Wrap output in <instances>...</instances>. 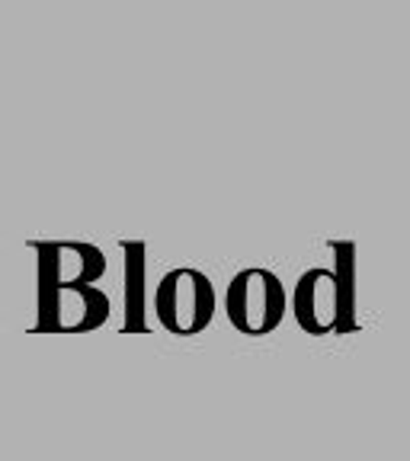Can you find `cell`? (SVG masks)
<instances>
[{
	"label": "cell",
	"instance_id": "cell-1",
	"mask_svg": "<svg viewBox=\"0 0 410 461\" xmlns=\"http://www.w3.org/2000/svg\"><path fill=\"white\" fill-rule=\"evenodd\" d=\"M295 317L311 337L346 333L356 327L349 260L340 263V269H311L301 275L295 288Z\"/></svg>",
	"mask_w": 410,
	"mask_h": 461
},
{
	"label": "cell",
	"instance_id": "cell-3",
	"mask_svg": "<svg viewBox=\"0 0 410 461\" xmlns=\"http://www.w3.org/2000/svg\"><path fill=\"white\" fill-rule=\"evenodd\" d=\"M224 311L228 320L247 337H266L282 324L285 314V288L279 275L269 269H241L228 282L224 295Z\"/></svg>",
	"mask_w": 410,
	"mask_h": 461
},
{
	"label": "cell",
	"instance_id": "cell-2",
	"mask_svg": "<svg viewBox=\"0 0 410 461\" xmlns=\"http://www.w3.org/2000/svg\"><path fill=\"white\" fill-rule=\"evenodd\" d=\"M154 314L173 337H196L211 324L215 288L199 269H170L154 288Z\"/></svg>",
	"mask_w": 410,
	"mask_h": 461
}]
</instances>
